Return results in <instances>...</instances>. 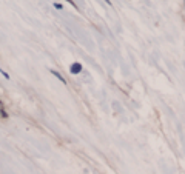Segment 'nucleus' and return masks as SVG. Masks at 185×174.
<instances>
[{"label":"nucleus","mask_w":185,"mask_h":174,"mask_svg":"<svg viewBox=\"0 0 185 174\" xmlns=\"http://www.w3.org/2000/svg\"><path fill=\"white\" fill-rule=\"evenodd\" d=\"M80 71H82V65H80L79 62H76V63H73L71 65V68H70V73L73 75H76V74H79Z\"/></svg>","instance_id":"f257e3e1"},{"label":"nucleus","mask_w":185,"mask_h":174,"mask_svg":"<svg viewBox=\"0 0 185 174\" xmlns=\"http://www.w3.org/2000/svg\"><path fill=\"white\" fill-rule=\"evenodd\" d=\"M51 74H53V75H56V77H57V79H59V80H60L62 83H66V80H65V79L62 77V74H60V73H57V71H54V70H51Z\"/></svg>","instance_id":"f03ea898"},{"label":"nucleus","mask_w":185,"mask_h":174,"mask_svg":"<svg viewBox=\"0 0 185 174\" xmlns=\"http://www.w3.org/2000/svg\"><path fill=\"white\" fill-rule=\"evenodd\" d=\"M0 73H2V75H3L5 79H9V74H8V73H5L3 70H0Z\"/></svg>","instance_id":"7ed1b4c3"},{"label":"nucleus","mask_w":185,"mask_h":174,"mask_svg":"<svg viewBox=\"0 0 185 174\" xmlns=\"http://www.w3.org/2000/svg\"><path fill=\"white\" fill-rule=\"evenodd\" d=\"M0 116H2V117H6V113L3 111V108H2V105H0Z\"/></svg>","instance_id":"20e7f679"},{"label":"nucleus","mask_w":185,"mask_h":174,"mask_svg":"<svg viewBox=\"0 0 185 174\" xmlns=\"http://www.w3.org/2000/svg\"><path fill=\"white\" fill-rule=\"evenodd\" d=\"M54 8H57V9H62L63 6H62L60 3H56V2H54Z\"/></svg>","instance_id":"39448f33"},{"label":"nucleus","mask_w":185,"mask_h":174,"mask_svg":"<svg viewBox=\"0 0 185 174\" xmlns=\"http://www.w3.org/2000/svg\"><path fill=\"white\" fill-rule=\"evenodd\" d=\"M66 2H68V3H71V5H73V6H74V8H76V3H74V2H73V0H66Z\"/></svg>","instance_id":"423d86ee"},{"label":"nucleus","mask_w":185,"mask_h":174,"mask_svg":"<svg viewBox=\"0 0 185 174\" xmlns=\"http://www.w3.org/2000/svg\"><path fill=\"white\" fill-rule=\"evenodd\" d=\"M105 2H106V3H111V2H110V0H105Z\"/></svg>","instance_id":"0eeeda50"}]
</instances>
